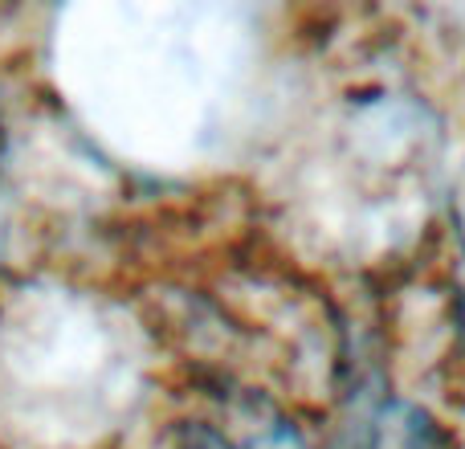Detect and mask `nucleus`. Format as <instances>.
Returning a JSON list of instances; mask_svg holds the SVG:
<instances>
[{
  "mask_svg": "<svg viewBox=\"0 0 465 449\" xmlns=\"http://www.w3.org/2000/svg\"><path fill=\"white\" fill-rule=\"evenodd\" d=\"M441 237L450 254L465 257V147L453 155L450 172L441 180Z\"/></svg>",
  "mask_w": 465,
  "mask_h": 449,
  "instance_id": "obj_1",
  "label": "nucleus"
}]
</instances>
